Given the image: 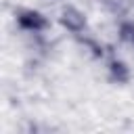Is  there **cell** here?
I'll return each mask as SVG.
<instances>
[{
  "label": "cell",
  "instance_id": "5b68a950",
  "mask_svg": "<svg viewBox=\"0 0 134 134\" xmlns=\"http://www.w3.org/2000/svg\"><path fill=\"white\" fill-rule=\"evenodd\" d=\"M117 36H119L121 42L134 46V21L132 19H124L119 23V27H117Z\"/></svg>",
  "mask_w": 134,
  "mask_h": 134
},
{
  "label": "cell",
  "instance_id": "6da1fadb",
  "mask_svg": "<svg viewBox=\"0 0 134 134\" xmlns=\"http://www.w3.org/2000/svg\"><path fill=\"white\" fill-rule=\"evenodd\" d=\"M17 25L23 29V31H31V34H40L44 31L50 21L40 13V10H34V8H21L17 13Z\"/></svg>",
  "mask_w": 134,
  "mask_h": 134
},
{
  "label": "cell",
  "instance_id": "3957f363",
  "mask_svg": "<svg viewBox=\"0 0 134 134\" xmlns=\"http://www.w3.org/2000/svg\"><path fill=\"white\" fill-rule=\"evenodd\" d=\"M107 71H109V80L113 84L124 86V84L130 82V67L124 61H119V59H111L109 65H107Z\"/></svg>",
  "mask_w": 134,
  "mask_h": 134
},
{
  "label": "cell",
  "instance_id": "7a4b0ae2",
  "mask_svg": "<svg viewBox=\"0 0 134 134\" xmlns=\"http://www.w3.org/2000/svg\"><path fill=\"white\" fill-rule=\"evenodd\" d=\"M59 21H61V25H63L67 31H71V34H75V36L86 29V17H84V13H82L80 8H75V6H63V10H61V15H59Z\"/></svg>",
  "mask_w": 134,
  "mask_h": 134
},
{
  "label": "cell",
  "instance_id": "277c9868",
  "mask_svg": "<svg viewBox=\"0 0 134 134\" xmlns=\"http://www.w3.org/2000/svg\"><path fill=\"white\" fill-rule=\"evenodd\" d=\"M77 42H82V44L90 50V54H92L94 59H103V57H105V46H103L98 40L88 38V36H80V34H77Z\"/></svg>",
  "mask_w": 134,
  "mask_h": 134
},
{
  "label": "cell",
  "instance_id": "8992f818",
  "mask_svg": "<svg viewBox=\"0 0 134 134\" xmlns=\"http://www.w3.org/2000/svg\"><path fill=\"white\" fill-rule=\"evenodd\" d=\"M105 4H107L113 13H117V15L126 13V8H128V0H105Z\"/></svg>",
  "mask_w": 134,
  "mask_h": 134
}]
</instances>
